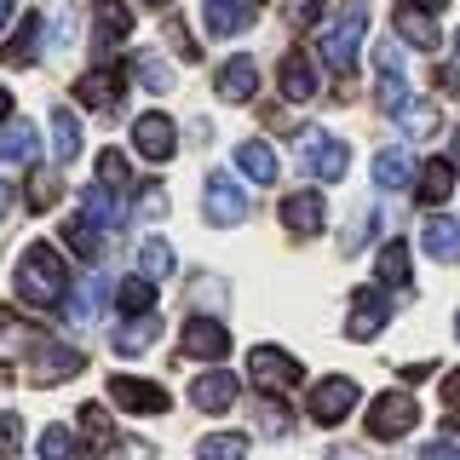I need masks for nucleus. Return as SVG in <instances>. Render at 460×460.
Instances as JSON below:
<instances>
[{"instance_id": "obj_1", "label": "nucleus", "mask_w": 460, "mask_h": 460, "mask_svg": "<svg viewBox=\"0 0 460 460\" xmlns=\"http://www.w3.org/2000/svg\"><path fill=\"white\" fill-rule=\"evenodd\" d=\"M69 288V270L58 259L52 242H29L23 259H18V299L23 305H58Z\"/></svg>"}, {"instance_id": "obj_2", "label": "nucleus", "mask_w": 460, "mask_h": 460, "mask_svg": "<svg viewBox=\"0 0 460 460\" xmlns=\"http://www.w3.org/2000/svg\"><path fill=\"white\" fill-rule=\"evenodd\" d=\"M368 35V0H345L334 12V23L323 29V64L334 69V75H351L357 64V40Z\"/></svg>"}, {"instance_id": "obj_3", "label": "nucleus", "mask_w": 460, "mask_h": 460, "mask_svg": "<svg viewBox=\"0 0 460 460\" xmlns=\"http://www.w3.org/2000/svg\"><path fill=\"white\" fill-rule=\"evenodd\" d=\"M414 426H420V402L409 392H380L368 402V438L374 443H392V438H402V431H414Z\"/></svg>"}, {"instance_id": "obj_4", "label": "nucleus", "mask_w": 460, "mask_h": 460, "mask_svg": "<svg viewBox=\"0 0 460 460\" xmlns=\"http://www.w3.org/2000/svg\"><path fill=\"white\" fill-rule=\"evenodd\" d=\"M345 162H351V150H345L340 138H328V133H299V167L311 172V179H323V184H334Z\"/></svg>"}, {"instance_id": "obj_5", "label": "nucleus", "mask_w": 460, "mask_h": 460, "mask_svg": "<svg viewBox=\"0 0 460 460\" xmlns=\"http://www.w3.org/2000/svg\"><path fill=\"white\" fill-rule=\"evenodd\" d=\"M81 368H86V351H75V345H64V340H40L35 363H29V380L58 385V380H75Z\"/></svg>"}, {"instance_id": "obj_6", "label": "nucleus", "mask_w": 460, "mask_h": 460, "mask_svg": "<svg viewBox=\"0 0 460 460\" xmlns=\"http://www.w3.org/2000/svg\"><path fill=\"white\" fill-rule=\"evenodd\" d=\"M305 409H311V420H316V426H340L345 414L357 409V380H345V374H328V380L311 392Z\"/></svg>"}, {"instance_id": "obj_7", "label": "nucleus", "mask_w": 460, "mask_h": 460, "mask_svg": "<svg viewBox=\"0 0 460 460\" xmlns=\"http://www.w3.org/2000/svg\"><path fill=\"white\" fill-rule=\"evenodd\" d=\"M110 402L127 409V414H167L172 409V397L162 392V385H155V380H133V374H115V380H110Z\"/></svg>"}, {"instance_id": "obj_8", "label": "nucleus", "mask_w": 460, "mask_h": 460, "mask_svg": "<svg viewBox=\"0 0 460 460\" xmlns=\"http://www.w3.org/2000/svg\"><path fill=\"white\" fill-rule=\"evenodd\" d=\"M179 345H184V357H196V363H219V357H230V328L213 323V316H190Z\"/></svg>"}, {"instance_id": "obj_9", "label": "nucleus", "mask_w": 460, "mask_h": 460, "mask_svg": "<svg viewBox=\"0 0 460 460\" xmlns=\"http://www.w3.org/2000/svg\"><path fill=\"white\" fill-rule=\"evenodd\" d=\"M133 144H138L144 162H167V155L179 150V127H172V115L150 110V115H138V121H133Z\"/></svg>"}, {"instance_id": "obj_10", "label": "nucleus", "mask_w": 460, "mask_h": 460, "mask_svg": "<svg viewBox=\"0 0 460 460\" xmlns=\"http://www.w3.org/2000/svg\"><path fill=\"white\" fill-rule=\"evenodd\" d=\"M248 190H242L230 172H208V219L213 225H242L248 219Z\"/></svg>"}, {"instance_id": "obj_11", "label": "nucleus", "mask_w": 460, "mask_h": 460, "mask_svg": "<svg viewBox=\"0 0 460 460\" xmlns=\"http://www.w3.org/2000/svg\"><path fill=\"white\" fill-rule=\"evenodd\" d=\"M248 374H253V385H265V392L299 385V363L288 351H277V345H259V351L248 357Z\"/></svg>"}, {"instance_id": "obj_12", "label": "nucleus", "mask_w": 460, "mask_h": 460, "mask_svg": "<svg viewBox=\"0 0 460 460\" xmlns=\"http://www.w3.org/2000/svg\"><path fill=\"white\" fill-rule=\"evenodd\" d=\"M385 323H392V305H385V294H368V288H363V294L351 299V316H345V334H351V340H374Z\"/></svg>"}, {"instance_id": "obj_13", "label": "nucleus", "mask_w": 460, "mask_h": 460, "mask_svg": "<svg viewBox=\"0 0 460 460\" xmlns=\"http://www.w3.org/2000/svg\"><path fill=\"white\" fill-rule=\"evenodd\" d=\"M259 18V0H208V29L213 35H248Z\"/></svg>"}, {"instance_id": "obj_14", "label": "nucleus", "mask_w": 460, "mask_h": 460, "mask_svg": "<svg viewBox=\"0 0 460 460\" xmlns=\"http://www.w3.org/2000/svg\"><path fill=\"white\" fill-rule=\"evenodd\" d=\"M323 219H328V201L316 196V190H299V196L282 201V225L294 230V236H316V230H323Z\"/></svg>"}, {"instance_id": "obj_15", "label": "nucleus", "mask_w": 460, "mask_h": 460, "mask_svg": "<svg viewBox=\"0 0 460 460\" xmlns=\"http://www.w3.org/2000/svg\"><path fill=\"white\" fill-rule=\"evenodd\" d=\"M75 93H81V104H93L98 115H115V110H121V75H115V69H86Z\"/></svg>"}, {"instance_id": "obj_16", "label": "nucleus", "mask_w": 460, "mask_h": 460, "mask_svg": "<svg viewBox=\"0 0 460 460\" xmlns=\"http://www.w3.org/2000/svg\"><path fill=\"white\" fill-rule=\"evenodd\" d=\"M242 397V385H236V374H201V380L190 385V402L201 414H225L230 402Z\"/></svg>"}, {"instance_id": "obj_17", "label": "nucleus", "mask_w": 460, "mask_h": 460, "mask_svg": "<svg viewBox=\"0 0 460 460\" xmlns=\"http://www.w3.org/2000/svg\"><path fill=\"white\" fill-rule=\"evenodd\" d=\"M213 86H219V98H230V104H248V98L259 93V64L253 58H230Z\"/></svg>"}, {"instance_id": "obj_18", "label": "nucleus", "mask_w": 460, "mask_h": 460, "mask_svg": "<svg viewBox=\"0 0 460 460\" xmlns=\"http://www.w3.org/2000/svg\"><path fill=\"white\" fill-rule=\"evenodd\" d=\"M236 167L248 172L253 184H277V172H282V162H277V150H270L265 138H242V144H236Z\"/></svg>"}, {"instance_id": "obj_19", "label": "nucleus", "mask_w": 460, "mask_h": 460, "mask_svg": "<svg viewBox=\"0 0 460 460\" xmlns=\"http://www.w3.org/2000/svg\"><path fill=\"white\" fill-rule=\"evenodd\" d=\"M81 201H86V219H93L98 230H121L127 225V196L110 190V184H93Z\"/></svg>"}, {"instance_id": "obj_20", "label": "nucleus", "mask_w": 460, "mask_h": 460, "mask_svg": "<svg viewBox=\"0 0 460 460\" xmlns=\"http://www.w3.org/2000/svg\"><path fill=\"white\" fill-rule=\"evenodd\" d=\"M397 35L414 40L420 52H438L443 47V29L431 23V12H420V6H397Z\"/></svg>"}, {"instance_id": "obj_21", "label": "nucleus", "mask_w": 460, "mask_h": 460, "mask_svg": "<svg viewBox=\"0 0 460 460\" xmlns=\"http://www.w3.org/2000/svg\"><path fill=\"white\" fill-rule=\"evenodd\" d=\"M282 98H294V104L316 98V69H311L305 52H288V58H282Z\"/></svg>"}, {"instance_id": "obj_22", "label": "nucleus", "mask_w": 460, "mask_h": 460, "mask_svg": "<svg viewBox=\"0 0 460 460\" xmlns=\"http://www.w3.org/2000/svg\"><path fill=\"white\" fill-rule=\"evenodd\" d=\"M75 155H81V121H75V110H52V162L69 167Z\"/></svg>"}, {"instance_id": "obj_23", "label": "nucleus", "mask_w": 460, "mask_h": 460, "mask_svg": "<svg viewBox=\"0 0 460 460\" xmlns=\"http://www.w3.org/2000/svg\"><path fill=\"white\" fill-rule=\"evenodd\" d=\"M409 179H414V155L409 150H397V144H392V150L374 155V184H380V190H402Z\"/></svg>"}, {"instance_id": "obj_24", "label": "nucleus", "mask_w": 460, "mask_h": 460, "mask_svg": "<svg viewBox=\"0 0 460 460\" xmlns=\"http://www.w3.org/2000/svg\"><path fill=\"white\" fill-rule=\"evenodd\" d=\"M414 196H420L426 208H443V201L455 196V162H426L420 184H414Z\"/></svg>"}, {"instance_id": "obj_25", "label": "nucleus", "mask_w": 460, "mask_h": 460, "mask_svg": "<svg viewBox=\"0 0 460 460\" xmlns=\"http://www.w3.org/2000/svg\"><path fill=\"white\" fill-rule=\"evenodd\" d=\"M420 242H426V253H431V259H460V225H455V219H443V213H431V219H426Z\"/></svg>"}, {"instance_id": "obj_26", "label": "nucleus", "mask_w": 460, "mask_h": 460, "mask_svg": "<svg viewBox=\"0 0 460 460\" xmlns=\"http://www.w3.org/2000/svg\"><path fill=\"white\" fill-rule=\"evenodd\" d=\"M127 29H133V12H127L121 0H104V6H98V18H93V40H98V47H115Z\"/></svg>"}, {"instance_id": "obj_27", "label": "nucleus", "mask_w": 460, "mask_h": 460, "mask_svg": "<svg viewBox=\"0 0 460 460\" xmlns=\"http://www.w3.org/2000/svg\"><path fill=\"white\" fill-rule=\"evenodd\" d=\"M40 35H47V18H23V29H18V35L6 40V52H0V58H6L12 69L35 64V47H40Z\"/></svg>"}, {"instance_id": "obj_28", "label": "nucleus", "mask_w": 460, "mask_h": 460, "mask_svg": "<svg viewBox=\"0 0 460 460\" xmlns=\"http://www.w3.org/2000/svg\"><path fill=\"white\" fill-rule=\"evenodd\" d=\"M184 299H190L196 311H219V305H230V282H225V277H208V270H201V277L184 282Z\"/></svg>"}, {"instance_id": "obj_29", "label": "nucleus", "mask_w": 460, "mask_h": 460, "mask_svg": "<svg viewBox=\"0 0 460 460\" xmlns=\"http://www.w3.org/2000/svg\"><path fill=\"white\" fill-rule=\"evenodd\" d=\"M380 282H385V288H414L409 242H385V248H380Z\"/></svg>"}, {"instance_id": "obj_30", "label": "nucleus", "mask_w": 460, "mask_h": 460, "mask_svg": "<svg viewBox=\"0 0 460 460\" xmlns=\"http://www.w3.org/2000/svg\"><path fill=\"white\" fill-rule=\"evenodd\" d=\"M397 127L409 138H431L438 133V104H431V98H409V104L397 110Z\"/></svg>"}, {"instance_id": "obj_31", "label": "nucleus", "mask_w": 460, "mask_h": 460, "mask_svg": "<svg viewBox=\"0 0 460 460\" xmlns=\"http://www.w3.org/2000/svg\"><path fill=\"white\" fill-rule=\"evenodd\" d=\"M196 460H248V438L242 431H208L196 443Z\"/></svg>"}, {"instance_id": "obj_32", "label": "nucleus", "mask_w": 460, "mask_h": 460, "mask_svg": "<svg viewBox=\"0 0 460 460\" xmlns=\"http://www.w3.org/2000/svg\"><path fill=\"white\" fill-rule=\"evenodd\" d=\"M155 334H162V323H155V311H144V316H127V323L115 328V351H127V357H133L138 345H150Z\"/></svg>"}, {"instance_id": "obj_33", "label": "nucleus", "mask_w": 460, "mask_h": 460, "mask_svg": "<svg viewBox=\"0 0 460 460\" xmlns=\"http://www.w3.org/2000/svg\"><path fill=\"white\" fill-rule=\"evenodd\" d=\"M35 155V127L29 121H6L0 127V162H29Z\"/></svg>"}, {"instance_id": "obj_34", "label": "nucleus", "mask_w": 460, "mask_h": 460, "mask_svg": "<svg viewBox=\"0 0 460 460\" xmlns=\"http://www.w3.org/2000/svg\"><path fill=\"white\" fill-rule=\"evenodd\" d=\"M104 316V277H86L75 288V305H69V323H98Z\"/></svg>"}, {"instance_id": "obj_35", "label": "nucleus", "mask_w": 460, "mask_h": 460, "mask_svg": "<svg viewBox=\"0 0 460 460\" xmlns=\"http://www.w3.org/2000/svg\"><path fill=\"white\" fill-rule=\"evenodd\" d=\"M35 449H40V460H81V443H75V431H69V426H47Z\"/></svg>"}, {"instance_id": "obj_36", "label": "nucleus", "mask_w": 460, "mask_h": 460, "mask_svg": "<svg viewBox=\"0 0 460 460\" xmlns=\"http://www.w3.org/2000/svg\"><path fill=\"white\" fill-rule=\"evenodd\" d=\"M133 75L150 86V93H172V69H167L162 52H138V58H133Z\"/></svg>"}, {"instance_id": "obj_37", "label": "nucleus", "mask_w": 460, "mask_h": 460, "mask_svg": "<svg viewBox=\"0 0 460 460\" xmlns=\"http://www.w3.org/2000/svg\"><path fill=\"white\" fill-rule=\"evenodd\" d=\"M155 305V277H127L121 282V311L127 316H144Z\"/></svg>"}, {"instance_id": "obj_38", "label": "nucleus", "mask_w": 460, "mask_h": 460, "mask_svg": "<svg viewBox=\"0 0 460 460\" xmlns=\"http://www.w3.org/2000/svg\"><path fill=\"white\" fill-rule=\"evenodd\" d=\"M64 242H69L81 259H98V248H104V236H98L93 219H69V225H64Z\"/></svg>"}, {"instance_id": "obj_39", "label": "nucleus", "mask_w": 460, "mask_h": 460, "mask_svg": "<svg viewBox=\"0 0 460 460\" xmlns=\"http://www.w3.org/2000/svg\"><path fill=\"white\" fill-rule=\"evenodd\" d=\"M98 184H110V190H133V172H127V155L121 150H104L98 155Z\"/></svg>"}, {"instance_id": "obj_40", "label": "nucleus", "mask_w": 460, "mask_h": 460, "mask_svg": "<svg viewBox=\"0 0 460 460\" xmlns=\"http://www.w3.org/2000/svg\"><path fill=\"white\" fill-rule=\"evenodd\" d=\"M29 201H35L40 213L58 208V201H64V179H58V172H47V167H35V179H29Z\"/></svg>"}, {"instance_id": "obj_41", "label": "nucleus", "mask_w": 460, "mask_h": 460, "mask_svg": "<svg viewBox=\"0 0 460 460\" xmlns=\"http://www.w3.org/2000/svg\"><path fill=\"white\" fill-rule=\"evenodd\" d=\"M81 431L93 438V449H115V426H110V414H104V409H93V402L81 409Z\"/></svg>"}, {"instance_id": "obj_42", "label": "nucleus", "mask_w": 460, "mask_h": 460, "mask_svg": "<svg viewBox=\"0 0 460 460\" xmlns=\"http://www.w3.org/2000/svg\"><path fill=\"white\" fill-rule=\"evenodd\" d=\"M138 265H144V277H167V270H172V248H167L162 236H150L138 248Z\"/></svg>"}, {"instance_id": "obj_43", "label": "nucleus", "mask_w": 460, "mask_h": 460, "mask_svg": "<svg viewBox=\"0 0 460 460\" xmlns=\"http://www.w3.org/2000/svg\"><path fill=\"white\" fill-rule=\"evenodd\" d=\"M23 449V420L18 414H0V460H12Z\"/></svg>"}, {"instance_id": "obj_44", "label": "nucleus", "mask_w": 460, "mask_h": 460, "mask_svg": "<svg viewBox=\"0 0 460 460\" xmlns=\"http://www.w3.org/2000/svg\"><path fill=\"white\" fill-rule=\"evenodd\" d=\"M374 64H380V75H402V47L397 40H380V47H374Z\"/></svg>"}, {"instance_id": "obj_45", "label": "nucleus", "mask_w": 460, "mask_h": 460, "mask_svg": "<svg viewBox=\"0 0 460 460\" xmlns=\"http://www.w3.org/2000/svg\"><path fill=\"white\" fill-rule=\"evenodd\" d=\"M138 208H144V219H167V190H162V184H144Z\"/></svg>"}, {"instance_id": "obj_46", "label": "nucleus", "mask_w": 460, "mask_h": 460, "mask_svg": "<svg viewBox=\"0 0 460 460\" xmlns=\"http://www.w3.org/2000/svg\"><path fill=\"white\" fill-rule=\"evenodd\" d=\"M259 426H265V431H277V438H288V426H294V420H288V409H282V402H265V409H259Z\"/></svg>"}, {"instance_id": "obj_47", "label": "nucleus", "mask_w": 460, "mask_h": 460, "mask_svg": "<svg viewBox=\"0 0 460 460\" xmlns=\"http://www.w3.org/2000/svg\"><path fill=\"white\" fill-rule=\"evenodd\" d=\"M167 40H172V47H179L184 58H196V40L184 35V23H167Z\"/></svg>"}, {"instance_id": "obj_48", "label": "nucleus", "mask_w": 460, "mask_h": 460, "mask_svg": "<svg viewBox=\"0 0 460 460\" xmlns=\"http://www.w3.org/2000/svg\"><path fill=\"white\" fill-rule=\"evenodd\" d=\"M443 402H449V414H460V368L443 380Z\"/></svg>"}, {"instance_id": "obj_49", "label": "nucleus", "mask_w": 460, "mask_h": 460, "mask_svg": "<svg viewBox=\"0 0 460 460\" xmlns=\"http://www.w3.org/2000/svg\"><path fill=\"white\" fill-rule=\"evenodd\" d=\"M420 460H460V455L449 449V443H426V449H420Z\"/></svg>"}, {"instance_id": "obj_50", "label": "nucleus", "mask_w": 460, "mask_h": 460, "mask_svg": "<svg viewBox=\"0 0 460 460\" xmlns=\"http://www.w3.org/2000/svg\"><path fill=\"white\" fill-rule=\"evenodd\" d=\"M311 12H316V0H294V23H311Z\"/></svg>"}, {"instance_id": "obj_51", "label": "nucleus", "mask_w": 460, "mask_h": 460, "mask_svg": "<svg viewBox=\"0 0 460 460\" xmlns=\"http://www.w3.org/2000/svg\"><path fill=\"white\" fill-rule=\"evenodd\" d=\"M328 460H368V455H363V449H351V443H340V449L328 455Z\"/></svg>"}, {"instance_id": "obj_52", "label": "nucleus", "mask_w": 460, "mask_h": 460, "mask_svg": "<svg viewBox=\"0 0 460 460\" xmlns=\"http://www.w3.org/2000/svg\"><path fill=\"white\" fill-rule=\"evenodd\" d=\"M402 6H420V12H443L449 0H402Z\"/></svg>"}, {"instance_id": "obj_53", "label": "nucleus", "mask_w": 460, "mask_h": 460, "mask_svg": "<svg viewBox=\"0 0 460 460\" xmlns=\"http://www.w3.org/2000/svg\"><path fill=\"white\" fill-rule=\"evenodd\" d=\"M12 213V190H6V179H0V219Z\"/></svg>"}, {"instance_id": "obj_54", "label": "nucleus", "mask_w": 460, "mask_h": 460, "mask_svg": "<svg viewBox=\"0 0 460 460\" xmlns=\"http://www.w3.org/2000/svg\"><path fill=\"white\" fill-rule=\"evenodd\" d=\"M12 23V0H0V29H6Z\"/></svg>"}, {"instance_id": "obj_55", "label": "nucleus", "mask_w": 460, "mask_h": 460, "mask_svg": "<svg viewBox=\"0 0 460 460\" xmlns=\"http://www.w3.org/2000/svg\"><path fill=\"white\" fill-rule=\"evenodd\" d=\"M0 115H12V93H6V86H0Z\"/></svg>"}, {"instance_id": "obj_56", "label": "nucleus", "mask_w": 460, "mask_h": 460, "mask_svg": "<svg viewBox=\"0 0 460 460\" xmlns=\"http://www.w3.org/2000/svg\"><path fill=\"white\" fill-rule=\"evenodd\" d=\"M144 6H167V0H144Z\"/></svg>"}, {"instance_id": "obj_57", "label": "nucleus", "mask_w": 460, "mask_h": 460, "mask_svg": "<svg viewBox=\"0 0 460 460\" xmlns=\"http://www.w3.org/2000/svg\"><path fill=\"white\" fill-rule=\"evenodd\" d=\"M455 155H460V133H455Z\"/></svg>"}, {"instance_id": "obj_58", "label": "nucleus", "mask_w": 460, "mask_h": 460, "mask_svg": "<svg viewBox=\"0 0 460 460\" xmlns=\"http://www.w3.org/2000/svg\"><path fill=\"white\" fill-rule=\"evenodd\" d=\"M455 334H460V316H455Z\"/></svg>"}]
</instances>
